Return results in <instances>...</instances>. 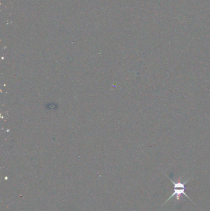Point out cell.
Instances as JSON below:
<instances>
[{
	"label": "cell",
	"instance_id": "cell-1",
	"mask_svg": "<svg viewBox=\"0 0 210 211\" xmlns=\"http://www.w3.org/2000/svg\"><path fill=\"white\" fill-rule=\"evenodd\" d=\"M165 174V173H164ZM166 175V174H165ZM167 176V175H166ZM168 178L172 182V183L174 185V191L173 194L168 198V200L163 204L162 206L165 205L168 201H169L170 200H171L173 198L175 197L176 198L177 200H179L180 199V196L182 195H184V196H186V197H187L188 199H189L192 202V200L187 196V195L186 193V190L187 189H190V188H187L186 187V185L187 183V182L190 180V178H188L187 180H186L185 182H181V178H180L179 181L178 182H174L172 179H171L168 176H167Z\"/></svg>",
	"mask_w": 210,
	"mask_h": 211
}]
</instances>
